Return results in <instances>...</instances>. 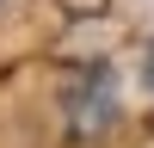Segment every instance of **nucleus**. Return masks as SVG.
Instances as JSON below:
<instances>
[{"label":"nucleus","mask_w":154,"mask_h":148,"mask_svg":"<svg viewBox=\"0 0 154 148\" xmlns=\"http://www.w3.org/2000/svg\"><path fill=\"white\" fill-rule=\"evenodd\" d=\"M111 117H117V74H111L105 62H93V68H80L74 86H68V123H74V136H93V130H105Z\"/></svg>","instance_id":"obj_1"},{"label":"nucleus","mask_w":154,"mask_h":148,"mask_svg":"<svg viewBox=\"0 0 154 148\" xmlns=\"http://www.w3.org/2000/svg\"><path fill=\"white\" fill-rule=\"evenodd\" d=\"M148 86H154V43H148Z\"/></svg>","instance_id":"obj_2"}]
</instances>
